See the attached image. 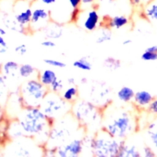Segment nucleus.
Masks as SVG:
<instances>
[{
	"label": "nucleus",
	"mask_w": 157,
	"mask_h": 157,
	"mask_svg": "<svg viewBox=\"0 0 157 157\" xmlns=\"http://www.w3.org/2000/svg\"><path fill=\"white\" fill-rule=\"evenodd\" d=\"M16 120L25 137L32 138L39 145L46 146L54 121L50 120L40 108H23Z\"/></svg>",
	"instance_id": "1"
},
{
	"label": "nucleus",
	"mask_w": 157,
	"mask_h": 157,
	"mask_svg": "<svg viewBox=\"0 0 157 157\" xmlns=\"http://www.w3.org/2000/svg\"><path fill=\"white\" fill-rule=\"evenodd\" d=\"M102 125L110 135L123 140L135 131L137 122L132 111L109 105L103 109Z\"/></svg>",
	"instance_id": "2"
},
{
	"label": "nucleus",
	"mask_w": 157,
	"mask_h": 157,
	"mask_svg": "<svg viewBox=\"0 0 157 157\" xmlns=\"http://www.w3.org/2000/svg\"><path fill=\"white\" fill-rule=\"evenodd\" d=\"M81 127L71 113L54 122L46 148H56L62 145L75 137L78 129Z\"/></svg>",
	"instance_id": "3"
},
{
	"label": "nucleus",
	"mask_w": 157,
	"mask_h": 157,
	"mask_svg": "<svg viewBox=\"0 0 157 157\" xmlns=\"http://www.w3.org/2000/svg\"><path fill=\"white\" fill-rule=\"evenodd\" d=\"M71 113L79 126L87 130H97L102 123L103 110L87 100L75 101Z\"/></svg>",
	"instance_id": "4"
},
{
	"label": "nucleus",
	"mask_w": 157,
	"mask_h": 157,
	"mask_svg": "<svg viewBox=\"0 0 157 157\" xmlns=\"http://www.w3.org/2000/svg\"><path fill=\"white\" fill-rule=\"evenodd\" d=\"M122 141L102 129L91 137V154L97 157H118Z\"/></svg>",
	"instance_id": "5"
},
{
	"label": "nucleus",
	"mask_w": 157,
	"mask_h": 157,
	"mask_svg": "<svg viewBox=\"0 0 157 157\" xmlns=\"http://www.w3.org/2000/svg\"><path fill=\"white\" fill-rule=\"evenodd\" d=\"M23 108L40 107L49 89L38 78L27 79L18 88Z\"/></svg>",
	"instance_id": "6"
},
{
	"label": "nucleus",
	"mask_w": 157,
	"mask_h": 157,
	"mask_svg": "<svg viewBox=\"0 0 157 157\" xmlns=\"http://www.w3.org/2000/svg\"><path fill=\"white\" fill-rule=\"evenodd\" d=\"M71 105L72 104L65 101L60 94L49 90L39 108L50 120L55 121L71 113Z\"/></svg>",
	"instance_id": "7"
},
{
	"label": "nucleus",
	"mask_w": 157,
	"mask_h": 157,
	"mask_svg": "<svg viewBox=\"0 0 157 157\" xmlns=\"http://www.w3.org/2000/svg\"><path fill=\"white\" fill-rule=\"evenodd\" d=\"M88 90L89 99L87 101L102 110L109 105L111 100V90L107 84L104 82L93 81V83L88 87Z\"/></svg>",
	"instance_id": "8"
},
{
	"label": "nucleus",
	"mask_w": 157,
	"mask_h": 157,
	"mask_svg": "<svg viewBox=\"0 0 157 157\" xmlns=\"http://www.w3.org/2000/svg\"><path fill=\"white\" fill-rule=\"evenodd\" d=\"M15 141L10 148V154L15 156H39L44 152L39 147L36 145V141L28 137H21L19 139L13 140ZM38 144V143H37Z\"/></svg>",
	"instance_id": "9"
},
{
	"label": "nucleus",
	"mask_w": 157,
	"mask_h": 157,
	"mask_svg": "<svg viewBox=\"0 0 157 157\" xmlns=\"http://www.w3.org/2000/svg\"><path fill=\"white\" fill-rule=\"evenodd\" d=\"M32 15L31 19L29 30L32 32L43 31L51 21L50 11L43 6V5L32 4Z\"/></svg>",
	"instance_id": "10"
},
{
	"label": "nucleus",
	"mask_w": 157,
	"mask_h": 157,
	"mask_svg": "<svg viewBox=\"0 0 157 157\" xmlns=\"http://www.w3.org/2000/svg\"><path fill=\"white\" fill-rule=\"evenodd\" d=\"M13 13L15 21L29 31L32 15V4L26 0H14Z\"/></svg>",
	"instance_id": "11"
},
{
	"label": "nucleus",
	"mask_w": 157,
	"mask_h": 157,
	"mask_svg": "<svg viewBox=\"0 0 157 157\" xmlns=\"http://www.w3.org/2000/svg\"><path fill=\"white\" fill-rule=\"evenodd\" d=\"M84 30L93 32L100 25V16L95 8H87L83 11H79L76 21Z\"/></svg>",
	"instance_id": "12"
},
{
	"label": "nucleus",
	"mask_w": 157,
	"mask_h": 157,
	"mask_svg": "<svg viewBox=\"0 0 157 157\" xmlns=\"http://www.w3.org/2000/svg\"><path fill=\"white\" fill-rule=\"evenodd\" d=\"M83 152V137L71 139L62 145L56 147V155L57 157H76Z\"/></svg>",
	"instance_id": "13"
},
{
	"label": "nucleus",
	"mask_w": 157,
	"mask_h": 157,
	"mask_svg": "<svg viewBox=\"0 0 157 157\" xmlns=\"http://www.w3.org/2000/svg\"><path fill=\"white\" fill-rule=\"evenodd\" d=\"M4 108H5L6 116L11 118L12 120L17 119L20 112L23 109L18 90L10 93L8 100Z\"/></svg>",
	"instance_id": "14"
},
{
	"label": "nucleus",
	"mask_w": 157,
	"mask_h": 157,
	"mask_svg": "<svg viewBox=\"0 0 157 157\" xmlns=\"http://www.w3.org/2000/svg\"><path fill=\"white\" fill-rule=\"evenodd\" d=\"M42 32L47 39H58L64 35V29L61 24L54 21H50L47 27Z\"/></svg>",
	"instance_id": "15"
},
{
	"label": "nucleus",
	"mask_w": 157,
	"mask_h": 157,
	"mask_svg": "<svg viewBox=\"0 0 157 157\" xmlns=\"http://www.w3.org/2000/svg\"><path fill=\"white\" fill-rule=\"evenodd\" d=\"M153 98V96L148 91L140 90L136 92L133 101L134 105L140 109H143V108H148Z\"/></svg>",
	"instance_id": "16"
},
{
	"label": "nucleus",
	"mask_w": 157,
	"mask_h": 157,
	"mask_svg": "<svg viewBox=\"0 0 157 157\" xmlns=\"http://www.w3.org/2000/svg\"><path fill=\"white\" fill-rule=\"evenodd\" d=\"M130 21L127 17L124 15H116L113 17H109L107 21L105 23V27L109 29H116L119 30L120 29L126 27L129 24Z\"/></svg>",
	"instance_id": "17"
},
{
	"label": "nucleus",
	"mask_w": 157,
	"mask_h": 157,
	"mask_svg": "<svg viewBox=\"0 0 157 157\" xmlns=\"http://www.w3.org/2000/svg\"><path fill=\"white\" fill-rule=\"evenodd\" d=\"M20 65L14 61H8L2 64V74L6 79L7 80L9 78H17L19 75Z\"/></svg>",
	"instance_id": "18"
},
{
	"label": "nucleus",
	"mask_w": 157,
	"mask_h": 157,
	"mask_svg": "<svg viewBox=\"0 0 157 157\" xmlns=\"http://www.w3.org/2000/svg\"><path fill=\"white\" fill-rule=\"evenodd\" d=\"M141 152H140L137 147L133 144L122 141L121 148L118 157H141Z\"/></svg>",
	"instance_id": "19"
},
{
	"label": "nucleus",
	"mask_w": 157,
	"mask_h": 157,
	"mask_svg": "<svg viewBox=\"0 0 157 157\" xmlns=\"http://www.w3.org/2000/svg\"><path fill=\"white\" fill-rule=\"evenodd\" d=\"M143 14L151 23L157 25V1L153 0L144 6Z\"/></svg>",
	"instance_id": "20"
},
{
	"label": "nucleus",
	"mask_w": 157,
	"mask_h": 157,
	"mask_svg": "<svg viewBox=\"0 0 157 157\" xmlns=\"http://www.w3.org/2000/svg\"><path fill=\"white\" fill-rule=\"evenodd\" d=\"M18 72H19L20 77L25 78V79L38 78V75H39L37 70L30 64H21Z\"/></svg>",
	"instance_id": "21"
},
{
	"label": "nucleus",
	"mask_w": 157,
	"mask_h": 157,
	"mask_svg": "<svg viewBox=\"0 0 157 157\" xmlns=\"http://www.w3.org/2000/svg\"><path fill=\"white\" fill-rule=\"evenodd\" d=\"M57 78L55 71L52 69H45L39 72L38 79L40 81L43 85L47 86V88L52 84V82Z\"/></svg>",
	"instance_id": "22"
},
{
	"label": "nucleus",
	"mask_w": 157,
	"mask_h": 157,
	"mask_svg": "<svg viewBox=\"0 0 157 157\" xmlns=\"http://www.w3.org/2000/svg\"><path fill=\"white\" fill-rule=\"evenodd\" d=\"M135 92L132 88L124 86L120 88L117 92V98L120 101L123 103H130L134 99Z\"/></svg>",
	"instance_id": "23"
},
{
	"label": "nucleus",
	"mask_w": 157,
	"mask_h": 157,
	"mask_svg": "<svg viewBox=\"0 0 157 157\" xmlns=\"http://www.w3.org/2000/svg\"><path fill=\"white\" fill-rule=\"evenodd\" d=\"M61 97L65 101L70 104H73L75 101L78 100V90L75 85L74 86H69L64 90L62 91L61 94Z\"/></svg>",
	"instance_id": "24"
},
{
	"label": "nucleus",
	"mask_w": 157,
	"mask_h": 157,
	"mask_svg": "<svg viewBox=\"0 0 157 157\" xmlns=\"http://www.w3.org/2000/svg\"><path fill=\"white\" fill-rule=\"evenodd\" d=\"M4 17L2 18V21H3V24L5 25V26L7 29H10L12 31H14V32H19V33H21V34H25L26 32H28L27 29H24L23 27H21L17 22L15 21L14 18L10 17L8 13H4Z\"/></svg>",
	"instance_id": "25"
},
{
	"label": "nucleus",
	"mask_w": 157,
	"mask_h": 157,
	"mask_svg": "<svg viewBox=\"0 0 157 157\" xmlns=\"http://www.w3.org/2000/svg\"><path fill=\"white\" fill-rule=\"evenodd\" d=\"M9 87H8L7 80L2 74H0V104L5 107L6 101L10 95Z\"/></svg>",
	"instance_id": "26"
},
{
	"label": "nucleus",
	"mask_w": 157,
	"mask_h": 157,
	"mask_svg": "<svg viewBox=\"0 0 157 157\" xmlns=\"http://www.w3.org/2000/svg\"><path fill=\"white\" fill-rule=\"evenodd\" d=\"M147 135L153 149L157 151V122H152L147 127Z\"/></svg>",
	"instance_id": "27"
},
{
	"label": "nucleus",
	"mask_w": 157,
	"mask_h": 157,
	"mask_svg": "<svg viewBox=\"0 0 157 157\" xmlns=\"http://www.w3.org/2000/svg\"><path fill=\"white\" fill-rule=\"evenodd\" d=\"M112 38H113V35H112L110 29L104 26L101 29L100 32H98L95 42L97 44H103V43L111 41Z\"/></svg>",
	"instance_id": "28"
},
{
	"label": "nucleus",
	"mask_w": 157,
	"mask_h": 157,
	"mask_svg": "<svg viewBox=\"0 0 157 157\" xmlns=\"http://www.w3.org/2000/svg\"><path fill=\"white\" fill-rule=\"evenodd\" d=\"M104 67L110 71H116L120 69L122 66V62L120 59L109 57L103 61Z\"/></svg>",
	"instance_id": "29"
},
{
	"label": "nucleus",
	"mask_w": 157,
	"mask_h": 157,
	"mask_svg": "<svg viewBox=\"0 0 157 157\" xmlns=\"http://www.w3.org/2000/svg\"><path fill=\"white\" fill-rule=\"evenodd\" d=\"M73 66L82 71H90L93 68L92 63L89 61V59L86 57H81V58L75 60L73 62Z\"/></svg>",
	"instance_id": "30"
},
{
	"label": "nucleus",
	"mask_w": 157,
	"mask_h": 157,
	"mask_svg": "<svg viewBox=\"0 0 157 157\" xmlns=\"http://www.w3.org/2000/svg\"><path fill=\"white\" fill-rule=\"evenodd\" d=\"M64 82H63L62 79L61 78H57L54 82H52V84L48 87L49 90L52 91V92H54V93L60 94L61 92H62L63 90H64Z\"/></svg>",
	"instance_id": "31"
},
{
	"label": "nucleus",
	"mask_w": 157,
	"mask_h": 157,
	"mask_svg": "<svg viewBox=\"0 0 157 157\" xmlns=\"http://www.w3.org/2000/svg\"><path fill=\"white\" fill-rule=\"evenodd\" d=\"M44 63L47 65L53 68H64L66 67V64L64 62H62L61 61H57L56 59L47 58L43 60Z\"/></svg>",
	"instance_id": "32"
},
{
	"label": "nucleus",
	"mask_w": 157,
	"mask_h": 157,
	"mask_svg": "<svg viewBox=\"0 0 157 157\" xmlns=\"http://www.w3.org/2000/svg\"><path fill=\"white\" fill-rule=\"evenodd\" d=\"M141 60L144 61H157V54L145 50V52L141 54Z\"/></svg>",
	"instance_id": "33"
},
{
	"label": "nucleus",
	"mask_w": 157,
	"mask_h": 157,
	"mask_svg": "<svg viewBox=\"0 0 157 157\" xmlns=\"http://www.w3.org/2000/svg\"><path fill=\"white\" fill-rule=\"evenodd\" d=\"M14 51L17 54L20 56H25L28 53V47L26 44H19L15 47Z\"/></svg>",
	"instance_id": "34"
},
{
	"label": "nucleus",
	"mask_w": 157,
	"mask_h": 157,
	"mask_svg": "<svg viewBox=\"0 0 157 157\" xmlns=\"http://www.w3.org/2000/svg\"><path fill=\"white\" fill-rule=\"evenodd\" d=\"M141 155L145 157H154L155 156V152L152 148L149 146H145L142 148Z\"/></svg>",
	"instance_id": "35"
},
{
	"label": "nucleus",
	"mask_w": 157,
	"mask_h": 157,
	"mask_svg": "<svg viewBox=\"0 0 157 157\" xmlns=\"http://www.w3.org/2000/svg\"><path fill=\"white\" fill-rule=\"evenodd\" d=\"M148 110L150 113L157 116V97L152 99L149 105L148 106Z\"/></svg>",
	"instance_id": "36"
},
{
	"label": "nucleus",
	"mask_w": 157,
	"mask_h": 157,
	"mask_svg": "<svg viewBox=\"0 0 157 157\" xmlns=\"http://www.w3.org/2000/svg\"><path fill=\"white\" fill-rule=\"evenodd\" d=\"M72 11L80 10L81 0H66Z\"/></svg>",
	"instance_id": "37"
},
{
	"label": "nucleus",
	"mask_w": 157,
	"mask_h": 157,
	"mask_svg": "<svg viewBox=\"0 0 157 157\" xmlns=\"http://www.w3.org/2000/svg\"><path fill=\"white\" fill-rule=\"evenodd\" d=\"M41 46L45 48H54L56 47V43L52 39H44L41 43Z\"/></svg>",
	"instance_id": "38"
},
{
	"label": "nucleus",
	"mask_w": 157,
	"mask_h": 157,
	"mask_svg": "<svg viewBox=\"0 0 157 157\" xmlns=\"http://www.w3.org/2000/svg\"><path fill=\"white\" fill-rule=\"evenodd\" d=\"M94 2V0H81V6H83L87 9V8L91 7V6L93 5Z\"/></svg>",
	"instance_id": "39"
},
{
	"label": "nucleus",
	"mask_w": 157,
	"mask_h": 157,
	"mask_svg": "<svg viewBox=\"0 0 157 157\" xmlns=\"http://www.w3.org/2000/svg\"><path fill=\"white\" fill-rule=\"evenodd\" d=\"M42 5L45 6H48L54 5L56 3L57 0H38Z\"/></svg>",
	"instance_id": "40"
},
{
	"label": "nucleus",
	"mask_w": 157,
	"mask_h": 157,
	"mask_svg": "<svg viewBox=\"0 0 157 157\" xmlns=\"http://www.w3.org/2000/svg\"><path fill=\"white\" fill-rule=\"evenodd\" d=\"M130 5L133 6L134 7H139V6H142L141 0H129Z\"/></svg>",
	"instance_id": "41"
},
{
	"label": "nucleus",
	"mask_w": 157,
	"mask_h": 157,
	"mask_svg": "<svg viewBox=\"0 0 157 157\" xmlns=\"http://www.w3.org/2000/svg\"><path fill=\"white\" fill-rule=\"evenodd\" d=\"M6 113H5V108L2 105L0 104V123L5 119Z\"/></svg>",
	"instance_id": "42"
},
{
	"label": "nucleus",
	"mask_w": 157,
	"mask_h": 157,
	"mask_svg": "<svg viewBox=\"0 0 157 157\" xmlns=\"http://www.w3.org/2000/svg\"><path fill=\"white\" fill-rule=\"evenodd\" d=\"M145 50L149 52H152V53H156L157 54V45H153V46L148 47Z\"/></svg>",
	"instance_id": "43"
},
{
	"label": "nucleus",
	"mask_w": 157,
	"mask_h": 157,
	"mask_svg": "<svg viewBox=\"0 0 157 157\" xmlns=\"http://www.w3.org/2000/svg\"><path fill=\"white\" fill-rule=\"evenodd\" d=\"M0 47H8L7 43L2 35H0Z\"/></svg>",
	"instance_id": "44"
},
{
	"label": "nucleus",
	"mask_w": 157,
	"mask_h": 157,
	"mask_svg": "<svg viewBox=\"0 0 157 157\" xmlns=\"http://www.w3.org/2000/svg\"><path fill=\"white\" fill-rule=\"evenodd\" d=\"M67 82L69 86H74L75 85V79L74 78H68L67 79Z\"/></svg>",
	"instance_id": "45"
},
{
	"label": "nucleus",
	"mask_w": 157,
	"mask_h": 157,
	"mask_svg": "<svg viewBox=\"0 0 157 157\" xmlns=\"http://www.w3.org/2000/svg\"><path fill=\"white\" fill-rule=\"evenodd\" d=\"M8 51V47H0V54H5Z\"/></svg>",
	"instance_id": "46"
},
{
	"label": "nucleus",
	"mask_w": 157,
	"mask_h": 157,
	"mask_svg": "<svg viewBox=\"0 0 157 157\" xmlns=\"http://www.w3.org/2000/svg\"><path fill=\"white\" fill-rule=\"evenodd\" d=\"M131 43H132V40L130 39H125V40H123L122 44H123V46H127V45H130L131 44Z\"/></svg>",
	"instance_id": "47"
},
{
	"label": "nucleus",
	"mask_w": 157,
	"mask_h": 157,
	"mask_svg": "<svg viewBox=\"0 0 157 157\" xmlns=\"http://www.w3.org/2000/svg\"><path fill=\"white\" fill-rule=\"evenodd\" d=\"M152 1H153V0H141V4H142V6H145V5L150 3V2H152Z\"/></svg>",
	"instance_id": "48"
},
{
	"label": "nucleus",
	"mask_w": 157,
	"mask_h": 157,
	"mask_svg": "<svg viewBox=\"0 0 157 157\" xmlns=\"http://www.w3.org/2000/svg\"><path fill=\"white\" fill-rule=\"evenodd\" d=\"M0 35H2V36H6V31L0 26Z\"/></svg>",
	"instance_id": "49"
},
{
	"label": "nucleus",
	"mask_w": 157,
	"mask_h": 157,
	"mask_svg": "<svg viewBox=\"0 0 157 157\" xmlns=\"http://www.w3.org/2000/svg\"><path fill=\"white\" fill-rule=\"evenodd\" d=\"M26 1H28L29 2H30L31 4H32L33 2H35L36 1V0H26Z\"/></svg>",
	"instance_id": "50"
},
{
	"label": "nucleus",
	"mask_w": 157,
	"mask_h": 157,
	"mask_svg": "<svg viewBox=\"0 0 157 157\" xmlns=\"http://www.w3.org/2000/svg\"><path fill=\"white\" fill-rule=\"evenodd\" d=\"M2 64L0 62V74L2 73Z\"/></svg>",
	"instance_id": "51"
},
{
	"label": "nucleus",
	"mask_w": 157,
	"mask_h": 157,
	"mask_svg": "<svg viewBox=\"0 0 157 157\" xmlns=\"http://www.w3.org/2000/svg\"><path fill=\"white\" fill-rule=\"evenodd\" d=\"M95 2H104L105 0H94Z\"/></svg>",
	"instance_id": "52"
},
{
	"label": "nucleus",
	"mask_w": 157,
	"mask_h": 157,
	"mask_svg": "<svg viewBox=\"0 0 157 157\" xmlns=\"http://www.w3.org/2000/svg\"><path fill=\"white\" fill-rule=\"evenodd\" d=\"M0 1H1V0H0Z\"/></svg>",
	"instance_id": "53"
},
{
	"label": "nucleus",
	"mask_w": 157,
	"mask_h": 157,
	"mask_svg": "<svg viewBox=\"0 0 157 157\" xmlns=\"http://www.w3.org/2000/svg\"><path fill=\"white\" fill-rule=\"evenodd\" d=\"M156 1H157V0H156Z\"/></svg>",
	"instance_id": "54"
}]
</instances>
